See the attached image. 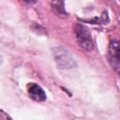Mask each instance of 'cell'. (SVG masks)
I'll list each match as a JSON object with an SVG mask.
<instances>
[{
  "label": "cell",
  "instance_id": "3",
  "mask_svg": "<svg viewBox=\"0 0 120 120\" xmlns=\"http://www.w3.org/2000/svg\"><path fill=\"white\" fill-rule=\"evenodd\" d=\"M108 61L112 68L120 76V40H112L108 47Z\"/></svg>",
  "mask_w": 120,
  "mask_h": 120
},
{
  "label": "cell",
  "instance_id": "6",
  "mask_svg": "<svg viewBox=\"0 0 120 120\" xmlns=\"http://www.w3.org/2000/svg\"><path fill=\"white\" fill-rule=\"evenodd\" d=\"M22 1L27 3V4H29V5H33V4H36L38 0H22Z\"/></svg>",
  "mask_w": 120,
  "mask_h": 120
},
{
  "label": "cell",
  "instance_id": "2",
  "mask_svg": "<svg viewBox=\"0 0 120 120\" xmlns=\"http://www.w3.org/2000/svg\"><path fill=\"white\" fill-rule=\"evenodd\" d=\"M54 61L61 69H71L77 67V62L68 50L63 47H54L52 49Z\"/></svg>",
  "mask_w": 120,
  "mask_h": 120
},
{
  "label": "cell",
  "instance_id": "1",
  "mask_svg": "<svg viewBox=\"0 0 120 120\" xmlns=\"http://www.w3.org/2000/svg\"><path fill=\"white\" fill-rule=\"evenodd\" d=\"M73 30L79 46L86 52H91L94 49V40L89 29L82 23H76Z\"/></svg>",
  "mask_w": 120,
  "mask_h": 120
},
{
  "label": "cell",
  "instance_id": "4",
  "mask_svg": "<svg viewBox=\"0 0 120 120\" xmlns=\"http://www.w3.org/2000/svg\"><path fill=\"white\" fill-rule=\"evenodd\" d=\"M27 93L30 98L37 102H42L46 100V93L40 85L35 82H30L27 85Z\"/></svg>",
  "mask_w": 120,
  "mask_h": 120
},
{
  "label": "cell",
  "instance_id": "5",
  "mask_svg": "<svg viewBox=\"0 0 120 120\" xmlns=\"http://www.w3.org/2000/svg\"><path fill=\"white\" fill-rule=\"evenodd\" d=\"M51 8L58 18L65 19L68 16L65 8V0H51Z\"/></svg>",
  "mask_w": 120,
  "mask_h": 120
}]
</instances>
